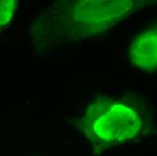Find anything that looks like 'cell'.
Listing matches in <instances>:
<instances>
[{
  "mask_svg": "<svg viewBox=\"0 0 157 156\" xmlns=\"http://www.w3.org/2000/svg\"><path fill=\"white\" fill-rule=\"evenodd\" d=\"M18 6V1L16 0H0V28L7 25Z\"/></svg>",
  "mask_w": 157,
  "mask_h": 156,
  "instance_id": "4",
  "label": "cell"
},
{
  "mask_svg": "<svg viewBox=\"0 0 157 156\" xmlns=\"http://www.w3.org/2000/svg\"><path fill=\"white\" fill-rule=\"evenodd\" d=\"M145 120L136 103L102 94L86 102L77 126L92 146L107 149L137 140L144 131Z\"/></svg>",
  "mask_w": 157,
  "mask_h": 156,
  "instance_id": "2",
  "label": "cell"
},
{
  "mask_svg": "<svg viewBox=\"0 0 157 156\" xmlns=\"http://www.w3.org/2000/svg\"><path fill=\"white\" fill-rule=\"evenodd\" d=\"M147 5L133 0L57 1L34 17L31 36L41 50H51L107 31Z\"/></svg>",
  "mask_w": 157,
  "mask_h": 156,
  "instance_id": "1",
  "label": "cell"
},
{
  "mask_svg": "<svg viewBox=\"0 0 157 156\" xmlns=\"http://www.w3.org/2000/svg\"><path fill=\"white\" fill-rule=\"evenodd\" d=\"M132 63L144 71L157 70V25L137 34L131 43Z\"/></svg>",
  "mask_w": 157,
  "mask_h": 156,
  "instance_id": "3",
  "label": "cell"
}]
</instances>
